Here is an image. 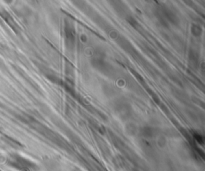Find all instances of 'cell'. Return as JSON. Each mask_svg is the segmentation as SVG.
<instances>
[{
	"instance_id": "1",
	"label": "cell",
	"mask_w": 205,
	"mask_h": 171,
	"mask_svg": "<svg viewBox=\"0 0 205 171\" xmlns=\"http://www.w3.org/2000/svg\"><path fill=\"white\" fill-rule=\"evenodd\" d=\"M8 163L18 171H37V165L19 154H13Z\"/></svg>"
}]
</instances>
